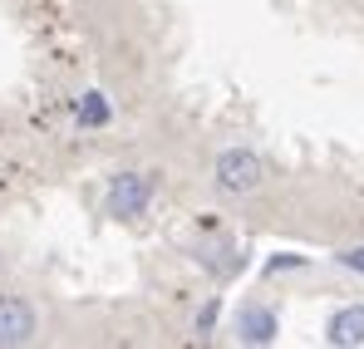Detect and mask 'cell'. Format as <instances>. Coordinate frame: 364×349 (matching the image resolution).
<instances>
[{"instance_id": "cell-1", "label": "cell", "mask_w": 364, "mask_h": 349, "mask_svg": "<svg viewBox=\"0 0 364 349\" xmlns=\"http://www.w3.org/2000/svg\"><path fill=\"white\" fill-rule=\"evenodd\" d=\"M261 158L251 153V148H227L222 158H217V187L227 192V197H246V192H256L261 187Z\"/></svg>"}, {"instance_id": "cell-2", "label": "cell", "mask_w": 364, "mask_h": 349, "mask_svg": "<svg viewBox=\"0 0 364 349\" xmlns=\"http://www.w3.org/2000/svg\"><path fill=\"white\" fill-rule=\"evenodd\" d=\"M153 202V182L143 173H119L109 182V217H138Z\"/></svg>"}, {"instance_id": "cell-3", "label": "cell", "mask_w": 364, "mask_h": 349, "mask_svg": "<svg viewBox=\"0 0 364 349\" xmlns=\"http://www.w3.org/2000/svg\"><path fill=\"white\" fill-rule=\"evenodd\" d=\"M35 310L25 305V300H0V349H20V345H30L35 340Z\"/></svg>"}, {"instance_id": "cell-4", "label": "cell", "mask_w": 364, "mask_h": 349, "mask_svg": "<svg viewBox=\"0 0 364 349\" xmlns=\"http://www.w3.org/2000/svg\"><path fill=\"white\" fill-rule=\"evenodd\" d=\"M325 340L340 345V349H360L364 345V305H345V310H335Z\"/></svg>"}, {"instance_id": "cell-5", "label": "cell", "mask_w": 364, "mask_h": 349, "mask_svg": "<svg viewBox=\"0 0 364 349\" xmlns=\"http://www.w3.org/2000/svg\"><path fill=\"white\" fill-rule=\"evenodd\" d=\"M237 335H242V345H271L276 340V315L266 305H246L242 320H237Z\"/></svg>"}, {"instance_id": "cell-6", "label": "cell", "mask_w": 364, "mask_h": 349, "mask_svg": "<svg viewBox=\"0 0 364 349\" xmlns=\"http://www.w3.org/2000/svg\"><path fill=\"white\" fill-rule=\"evenodd\" d=\"M79 123H84V128L109 123V99H104V94H84V99H79Z\"/></svg>"}, {"instance_id": "cell-7", "label": "cell", "mask_w": 364, "mask_h": 349, "mask_svg": "<svg viewBox=\"0 0 364 349\" xmlns=\"http://www.w3.org/2000/svg\"><path fill=\"white\" fill-rule=\"evenodd\" d=\"M340 266H350V271H364V246L345 251V256H340Z\"/></svg>"}]
</instances>
